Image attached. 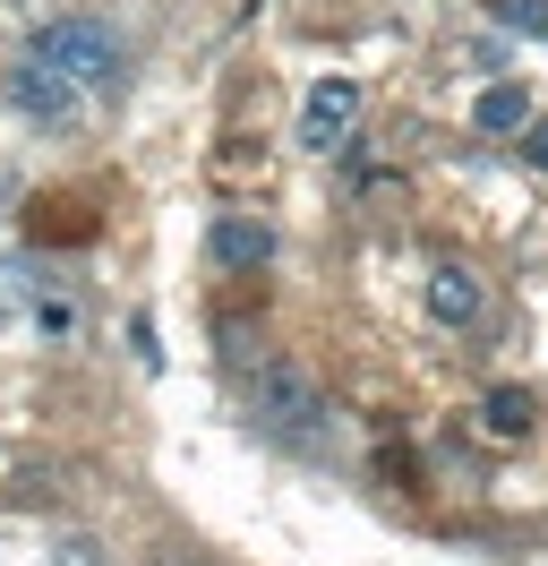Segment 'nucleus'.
<instances>
[{
  "label": "nucleus",
  "mask_w": 548,
  "mask_h": 566,
  "mask_svg": "<svg viewBox=\"0 0 548 566\" xmlns=\"http://www.w3.org/2000/svg\"><path fill=\"white\" fill-rule=\"evenodd\" d=\"M27 52H43L52 70H68L86 95H112V86L129 77V43H120L112 18H52V27H34Z\"/></svg>",
  "instance_id": "obj_1"
},
{
  "label": "nucleus",
  "mask_w": 548,
  "mask_h": 566,
  "mask_svg": "<svg viewBox=\"0 0 548 566\" xmlns=\"http://www.w3.org/2000/svg\"><path fill=\"white\" fill-rule=\"evenodd\" d=\"M249 395H257V429H266V438H283V447H326V395H317L308 369L266 360Z\"/></svg>",
  "instance_id": "obj_2"
},
{
  "label": "nucleus",
  "mask_w": 548,
  "mask_h": 566,
  "mask_svg": "<svg viewBox=\"0 0 548 566\" xmlns=\"http://www.w3.org/2000/svg\"><path fill=\"white\" fill-rule=\"evenodd\" d=\"M0 95H9V112L34 120V129H77V120H86V86L68 70H52L43 52H18L9 77H0Z\"/></svg>",
  "instance_id": "obj_3"
},
{
  "label": "nucleus",
  "mask_w": 548,
  "mask_h": 566,
  "mask_svg": "<svg viewBox=\"0 0 548 566\" xmlns=\"http://www.w3.org/2000/svg\"><path fill=\"white\" fill-rule=\"evenodd\" d=\"M351 120H360V86H351V77H317V86H308V104H301V146L326 155V146L351 138Z\"/></svg>",
  "instance_id": "obj_4"
},
{
  "label": "nucleus",
  "mask_w": 548,
  "mask_h": 566,
  "mask_svg": "<svg viewBox=\"0 0 548 566\" xmlns=\"http://www.w3.org/2000/svg\"><path fill=\"white\" fill-rule=\"evenodd\" d=\"M205 258H214L223 275H257V266H274V232L257 223V214H214Z\"/></svg>",
  "instance_id": "obj_5"
},
{
  "label": "nucleus",
  "mask_w": 548,
  "mask_h": 566,
  "mask_svg": "<svg viewBox=\"0 0 548 566\" xmlns=\"http://www.w3.org/2000/svg\"><path fill=\"white\" fill-rule=\"evenodd\" d=\"M420 301H429V318H438V326H472L479 318V275H472V266H429Z\"/></svg>",
  "instance_id": "obj_6"
},
{
  "label": "nucleus",
  "mask_w": 548,
  "mask_h": 566,
  "mask_svg": "<svg viewBox=\"0 0 548 566\" xmlns=\"http://www.w3.org/2000/svg\"><path fill=\"white\" fill-rule=\"evenodd\" d=\"M531 421H540V412H531L523 387H488L479 395V429H488V438H531Z\"/></svg>",
  "instance_id": "obj_7"
},
{
  "label": "nucleus",
  "mask_w": 548,
  "mask_h": 566,
  "mask_svg": "<svg viewBox=\"0 0 548 566\" xmlns=\"http://www.w3.org/2000/svg\"><path fill=\"white\" fill-rule=\"evenodd\" d=\"M472 129H488V138H497V129H531V95H523V86H506V77H497V86L479 95Z\"/></svg>",
  "instance_id": "obj_8"
},
{
  "label": "nucleus",
  "mask_w": 548,
  "mask_h": 566,
  "mask_svg": "<svg viewBox=\"0 0 548 566\" xmlns=\"http://www.w3.org/2000/svg\"><path fill=\"white\" fill-rule=\"evenodd\" d=\"M488 18L514 27V35H540L548 43V0H488Z\"/></svg>",
  "instance_id": "obj_9"
},
{
  "label": "nucleus",
  "mask_w": 548,
  "mask_h": 566,
  "mask_svg": "<svg viewBox=\"0 0 548 566\" xmlns=\"http://www.w3.org/2000/svg\"><path fill=\"white\" fill-rule=\"evenodd\" d=\"M27 301H34V266H27V258H0V318L27 310Z\"/></svg>",
  "instance_id": "obj_10"
},
{
  "label": "nucleus",
  "mask_w": 548,
  "mask_h": 566,
  "mask_svg": "<svg viewBox=\"0 0 548 566\" xmlns=\"http://www.w3.org/2000/svg\"><path fill=\"white\" fill-rule=\"evenodd\" d=\"M34 326H43V335H68V326H77V301H68V292H43V301H34Z\"/></svg>",
  "instance_id": "obj_11"
},
{
  "label": "nucleus",
  "mask_w": 548,
  "mask_h": 566,
  "mask_svg": "<svg viewBox=\"0 0 548 566\" xmlns=\"http://www.w3.org/2000/svg\"><path fill=\"white\" fill-rule=\"evenodd\" d=\"M52 566H103V549L86 532H68V541H52Z\"/></svg>",
  "instance_id": "obj_12"
},
{
  "label": "nucleus",
  "mask_w": 548,
  "mask_h": 566,
  "mask_svg": "<svg viewBox=\"0 0 548 566\" xmlns=\"http://www.w3.org/2000/svg\"><path fill=\"white\" fill-rule=\"evenodd\" d=\"M129 344H137V360H146V369L164 360V344H155V318H137V326H129Z\"/></svg>",
  "instance_id": "obj_13"
},
{
  "label": "nucleus",
  "mask_w": 548,
  "mask_h": 566,
  "mask_svg": "<svg viewBox=\"0 0 548 566\" xmlns=\"http://www.w3.org/2000/svg\"><path fill=\"white\" fill-rule=\"evenodd\" d=\"M523 155H531V172H548V120H531V129H523Z\"/></svg>",
  "instance_id": "obj_14"
}]
</instances>
